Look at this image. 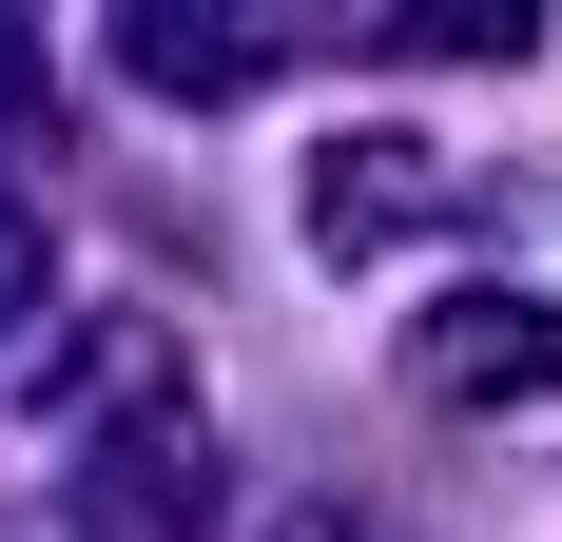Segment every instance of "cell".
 I'll return each instance as SVG.
<instances>
[{
  "label": "cell",
  "mask_w": 562,
  "mask_h": 542,
  "mask_svg": "<svg viewBox=\"0 0 562 542\" xmlns=\"http://www.w3.org/2000/svg\"><path fill=\"white\" fill-rule=\"evenodd\" d=\"M427 387H447V407H524V387H562V329L524 310V291H447V329H427Z\"/></svg>",
  "instance_id": "1"
}]
</instances>
